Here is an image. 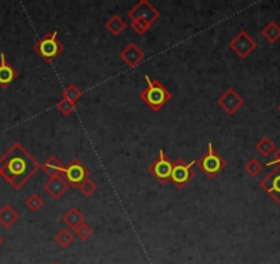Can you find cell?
Instances as JSON below:
<instances>
[{
    "label": "cell",
    "instance_id": "obj_1",
    "mask_svg": "<svg viewBox=\"0 0 280 264\" xmlns=\"http://www.w3.org/2000/svg\"><path fill=\"white\" fill-rule=\"evenodd\" d=\"M40 168V162L18 142L0 157V176L15 190L24 187Z\"/></svg>",
    "mask_w": 280,
    "mask_h": 264
},
{
    "label": "cell",
    "instance_id": "obj_2",
    "mask_svg": "<svg viewBox=\"0 0 280 264\" xmlns=\"http://www.w3.org/2000/svg\"><path fill=\"white\" fill-rule=\"evenodd\" d=\"M146 88L140 92V99L153 111H159L166 103L172 99L170 91L162 84L161 81L151 80L149 74H146Z\"/></svg>",
    "mask_w": 280,
    "mask_h": 264
},
{
    "label": "cell",
    "instance_id": "obj_3",
    "mask_svg": "<svg viewBox=\"0 0 280 264\" xmlns=\"http://www.w3.org/2000/svg\"><path fill=\"white\" fill-rule=\"evenodd\" d=\"M33 51L47 64H52L65 51V46L58 40V30L47 32L33 46Z\"/></svg>",
    "mask_w": 280,
    "mask_h": 264
},
{
    "label": "cell",
    "instance_id": "obj_4",
    "mask_svg": "<svg viewBox=\"0 0 280 264\" xmlns=\"http://www.w3.org/2000/svg\"><path fill=\"white\" fill-rule=\"evenodd\" d=\"M196 165L202 172H204L209 179H214L218 175L223 172L225 166H227V161L221 157L220 154L217 153L214 147H213L212 142L208 143V150L205 152L202 157L196 161Z\"/></svg>",
    "mask_w": 280,
    "mask_h": 264
},
{
    "label": "cell",
    "instance_id": "obj_5",
    "mask_svg": "<svg viewBox=\"0 0 280 264\" xmlns=\"http://www.w3.org/2000/svg\"><path fill=\"white\" fill-rule=\"evenodd\" d=\"M194 165H196V161H184L183 158H177L173 162V168H172V175H170V182L174 184V187L182 190L190 183L195 172H194Z\"/></svg>",
    "mask_w": 280,
    "mask_h": 264
},
{
    "label": "cell",
    "instance_id": "obj_6",
    "mask_svg": "<svg viewBox=\"0 0 280 264\" xmlns=\"http://www.w3.org/2000/svg\"><path fill=\"white\" fill-rule=\"evenodd\" d=\"M61 176L68 182L69 186L80 187L85 180L89 179V171L80 160L73 158L68 165L64 166V171H62Z\"/></svg>",
    "mask_w": 280,
    "mask_h": 264
},
{
    "label": "cell",
    "instance_id": "obj_7",
    "mask_svg": "<svg viewBox=\"0 0 280 264\" xmlns=\"http://www.w3.org/2000/svg\"><path fill=\"white\" fill-rule=\"evenodd\" d=\"M172 168H173V162L168 157L165 150L161 149L158 153V157L149 165V174L154 176L161 184H168V182H170Z\"/></svg>",
    "mask_w": 280,
    "mask_h": 264
},
{
    "label": "cell",
    "instance_id": "obj_8",
    "mask_svg": "<svg viewBox=\"0 0 280 264\" xmlns=\"http://www.w3.org/2000/svg\"><path fill=\"white\" fill-rule=\"evenodd\" d=\"M128 18L131 21H147L153 24L155 20L161 17V11L154 7L149 0H139L129 11H128Z\"/></svg>",
    "mask_w": 280,
    "mask_h": 264
},
{
    "label": "cell",
    "instance_id": "obj_9",
    "mask_svg": "<svg viewBox=\"0 0 280 264\" xmlns=\"http://www.w3.org/2000/svg\"><path fill=\"white\" fill-rule=\"evenodd\" d=\"M229 48L232 50L241 60H245L257 48V42L247 33L246 30H241L235 37L229 42Z\"/></svg>",
    "mask_w": 280,
    "mask_h": 264
},
{
    "label": "cell",
    "instance_id": "obj_10",
    "mask_svg": "<svg viewBox=\"0 0 280 264\" xmlns=\"http://www.w3.org/2000/svg\"><path fill=\"white\" fill-rule=\"evenodd\" d=\"M259 187L280 205V165H276L269 174L259 182Z\"/></svg>",
    "mask_w": 280,
    "mask_h": 264
},
{
    "label": "cell",
    "instance_id": "obj_11",
    "mask_svg": "<svg viewBox=\"0 0 280 264\" xmlns=\"http://www.w3.org/2000/svg\"><path fill=\"white\" fill-rule=\"evenodd\" d=\"M217 105L228 116H233L245 105V99L233 88H227L224 94L217 99Z\"/></svg>",
    "mask_w": 280,
    "mask_h": 264
},
{
    "label": "cell",
    "instance_id": "obj_12",
    "mask_svg": "<svg viewBox=\"0 0 280 264\" xmlns=\"http://www.w3.org/2000/svg\"><path fill=\"white\" fill-rule=\"evenodd\" d=\"M119 58L129 66V68H136L137 65L145 61L146 52L143 50H140L136 43H129L125 46L123 51L119 52Z\"/></svg>",
    "mask_w": 280,
    "mask_h": 264
},
{
    "label": "cell",
    "instance_id": "obj_13",
    "mask_svg": "<svg viewBox=\"0 0 280 264\" xmlns=\"http://www.w3.org/2000/svg\"><path fill=\"white\" fill-rule=\"evenodd\" d=\"M68 182L62 178V176H54L47 180L44 184V190H46L54 200H59L61 197L64 196L65 193L69 190Z\"/></svg>",
    "mask_w": 280,
    "mask_h": 264
},
{
    "label": "cell",
    "instance_id": "obj_14",
    "mask_svg": "<svg viewBox=\"0 0 280 264\" xmlns=\"http://www.w3.org/2000/svg\"><path fill=\"white\" fill-rule=\"evenodd\" d=\"M18 77V72L11 66L7 58H6L5 52L0 54V85L6 88L13 83Z\"/></svg>",
    "mask_w": 280,
    "mask_h": 264
},
{
    "label": "cell",
    "instance_id": "obj_15",
    "mask_svg": "<svg viewBox=\"0 0 280 264\" xmlns=\"http://www.w3.org/2000/svg\"><path fill=\"white\" fill-rule=\"evenodd\" d=\"M62 222H64L66 226H69L70 229L74 230V229H77L80 224L85 223V216L84 213L81 212L77 206H73V208L69 209L68 212L62 216Z\"/></svg>",
    "mask_w": 280,
    "mask_h": 264
},
{
    "label": "cell",
    "instance_id": "obj_16",
    "mask_svg": "<svg viewBox=\"0 0 280 264\" xmlns=\"http://www.w3.org/2000/svg\"><path fill=\"white\" fill-rule=\"evenodd\" d=\"M19 219V215L11 205L6 204L0 208V224L6 229H9Z\"/></svg>",
    "mask_w": 280,
    "mask_h": 264
},
{
    "label": "cell",
    "instance_id": "obj_17",
    "mask_svg": "<svg viewBox=\"0 0 280 264\" xmlns=\"http://www.w3.org/2000/svg\"><path fill=\"white\" fill-rule=\"evenodd\" d=\"M42 169L50 178H54V176H61L62 171H64V165H62V162L59 161V158L56 157V156H51V157H48L46 161L43 162Z\"/></svg>",
    "mask_w": 280,
    "mask_h": 264
},
{
    "label": "cell",
    "instance_id": "obj_18",
    "mask_svg": "<svg viewBox=\"0 0 280 264\" xmlns=\"http://www.w3.org/2000/svg\"><path fill=\"white\" fill-rule=\"evenodd\" d=\"M105 28H106L113 36H119L124 30L127 29V22H125V20H124L123 17H119L117 14H114V15H111V17L107 20V22L105 24Z\"/></svg>",
    "mask_w": 280,
    "mask_h": 264
},
{
    "label": "cell",
    "instance_id": "obj_19",
    "mask_svg": "<svg viewBox=\"0 0 280 264\" xmlns=\"http://www.w3.org/2000/svg\"><path fill=\"white\" fill-rule=\"evenodd\" d=\"M255 150H257L263 157H269L272 154H275L276 152L275 142L268 137L261 138V139L257 142V145H255Z\"/></svg>",
    "mask_w": 280,
    "mask_h": 264
},
{
    "label": "cell",
    "instance_id": "obj_20",
    "mask_svg": "<svg viewBox=\"0 0 280 264\" xmlns=\"http://www.w3.org/2000/svg\"><path fill=\"white\" fill-rule=\"evenodd\" d=\"M54 241L58 243V247H61L62 249H66L74 242V234L69 229H62L55 234L54 237Z\"/></svg>",
    "mask_w": 280,
    "mask_h": 264
},
{
    "label": "cell",
    "instance_id": "obj_21",
    "mask_svg": "<svg viewBox=\"0 0 280 264\" xmlns=\"http://www.w3.org/2000/svg\"><path fill=\"white\" fill-rule=\"evenodd\" d=\"M261 33L269 43H276L280 39V26L276 22H269L264 26Z\"/></svg>",
    "mask_w": 280,
    "mask_h": 264
},
{
    "label": "cell",
    "instance_id": "obj_22",
    "mask_svg": "<svg viewBox=\"0 0 280 264\" xmlns=\"http://www.w3.org/2000/svg\"><path fill=\"white\" fill-rule=\"evenodd\" d=\"M81 97H83V91H81L80 87L76 84H69L68 87L64 88V91H62V98L68 99V101H70V102L73 103H76Z\"/></svg>",
    "mask_w": 280,
    "mask_h": 264
},
{
    "label": "cell",
    "instance_id": "obj_23",
    "mask_svg": "<svg viewBox=\"0 0 280 264\" xmlns=\"http://www.w3.org/2000/svg\"><path fill=\"white\" fill-rule=\"evenodd\" d=\"M25 205L26 208L30 209L32 212H37L38 209H42V206L44 205V200L38 196L37 193H33V194H30V196L26 198Z\"/></svg>",
    "mask_w": 280,
    "mask_h": 264
},
{
    "label": "cell",
    "instance_id": "obj_24",
    "mask_svg": "<svg viewBox=\"0 0 280 264\" xmlns=\"http://www.w3.org/2000/svg\"><path fill=\"white\" fill-rule=\"evenodd\" d=\"M76 107H77L76 103L70 102V101H68V99L65 98H62L59 102L56 103V109H58L61 115H64L65 117H68V116H70L72 113H74Z\"/></svg>",
    "mask_w": 280,
    "mask_h": 264
},
{
    "label": "cell",
    "instance_id": "obj_25",
    "mask_svg": "<svg viewBox=\"0 0 280 264\" xmlns=\"http://www.w3.org/2000/svg\"><path fill=\"white\" fill-rule=\"evenodd\" d=\"M245 171H246L247 174L250 175V176H258L261 174V171H263V164L257 160V158H250L247 164L245 165Z\"/></svg>",
    "mask_w": 280,
    "mask_h": 264
},
{
    "label": "cell",
    "instance_id": "obj_26",
    "mask_svg": "<svg viewBox=\"0 0 280 264\" xmlns=\"http://www.w3.org/2000/svg\"><path fill=\"white\" fill-rule=\"evenodd\" d=\"M74 233H76V235L81 239V241H87V239H89L91 237H92L93 230H92V227L89 226V224L83 223V224H80L77 229H74Z\"/></svg>",
    "mask_w": 280,
    "mask_h": 264
},
{
    "label": "cell",
    "instance_id": "obj_27",
    "mask_svg": "<svg viewBox=\"0 0 280 264\" xmlns=\"http://www.w3.org/2000/svg\"><path fill=\"white\" fill-rule=\"evenodd\" d=\"M153 24H150L147 21H132L131 22V28L135 30L136 34H139V36H143V34L147 32V30L151 28Z\"/></svg>",
    "mask_w": 280,
    "mask_h": 264
},
{
    "label": "cell",
    "instance_id": "obj_28",
    "mask_svg": "<svg viewBox=\"0 0 280 264\" xmlns=\"http://www.w3.org/2000/svg\"><path fill=\"white\" fill-rule=\"evenodd\" d=\"M78 188H80L81 193H83L85 197H91L93 193L96 192L98 186H96V183H95L92 179H87Z\"/></svg>",
    "mask_w": 280,
    "mask_h": 264
},
{
    "label": "cell",
    "instance_id": "obj_29",
    "mask_svg": "<svg viewBox=\"0 0 280 264\" xmlns=\"http://www.w3.org/2000/svg\"><path fill=\"white\" fill-rule=\"evenodd\" d=\"M268 166H271V165H280V147L275 152V158L272 160V161H269L267 164Z\"/></svg>",
    "mask_w": 280,
    "mask_h": 264
},
{
    "label": "cell",
    "instance_id": "obj_30",
    "mask_svg": "<svg viewBox=\"0 0 280 264\" xmlns=\"http://www.w3.org/2000/svg\"><path fill=\"white\" fill-rule=\"evenodd\" d=\"M2 243H3V237L0 235V245H2Z\"/></svg>",
    "mask_w": 280,
    "mask_h": 264
},
{
    "label": "cell",
    "instance_id": "obj_31",
    "mask_svg": "<svg viewBox=\"0 0 280 264\" xmlns=\"http://www.w3.org/2000/svg\"><path fill=\"white\" fill-rule=\"evenodd\" d=\"M52 264H61V263H59V261H54V263H52Z\"/></svg>",
    "mask_w": 280,
    "mask_h": 264
},
{
    "label": "cell",
    "instance_id": "obj_32",
    "mask_svg": "<svg viewBox=\"0 0 280 264\" xmlns=\"http://www.w3.org/2000/svg\"><path fill=\"white\" fill-rule=\"evenodd\" d=\"M277 110H279V113H280V105H279V106H277Z\"/></svg>",
    "mask_w": 280,
    "mask_h": 264
}]
</instances>
